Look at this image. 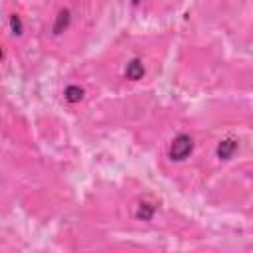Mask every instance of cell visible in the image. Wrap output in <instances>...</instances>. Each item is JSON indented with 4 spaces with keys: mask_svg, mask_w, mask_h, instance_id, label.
<instances>
[{
    "mask_svg": "<svg viewBox=\"0 0 253 253\" xmlns=\"http://www.w3.org/2000/svg\"><path fill=\"white\" fill-rule=\"evenodd\" d=\"M192 148H194L192 138H190L188 134H178V136L172 140L168 152H170V158H172V160H184V158L192 152Z\"/></svg>",
    "mask_w": 253,
    "mask_h": 253,
    "instance_id": "1",
    "label": "cell"
},
{
    "mask_svg": "<svg viewBox=\"0 0 253 253\" xmlns=\"http://www.w3.org/2000/svg\"><path fill=\"white\" fill-rule=\"evenodd\" d=\"M235 150H237V140H235V138H225V140H221V142L217 144V156L223 158V160L231 158V154H233Z\"/></svg>",
    "mask_w": 253,
    "mask_h": 253,
    "instance_id": "2",
    "label": "cell"
},
{
    "mask_svg": "<svg viewBox=\"0 0 253 253\" xmlns=\"http://www.w3.org/2000/svg\"><path fill=\"white\" fill-rule=\"evenodd\" d=\"M125 75H126V79H132V81H136V79H140V77L144 75V65H142L138 59H132V61L126 65V69H125Z\"/></svg>",
    "mask_w": 253,
    "mask_h": 253,
    "instance_id": "3",
    "label": "cell"
},
{
    "mask_svg": "<svg viewBox=\"0 0 253 253\" xmlns=\"http://www.w3.org/2000/svg\"><path fill=\"white\" fill-rule=\"evenodd\" d=\"M67 26H69V12H67V10H63V12H59V14H57V18H55L53 32H55V34H61Z\"/></svg>",
    "mask_w": 253,
    "mask_h": 253,
    "instance_id": "4",
    "label": "cell"
},
{
    "mask_svg": "<svg viewBox=\"0 0 253 253\" xmlns=\"http://www.w3.org/2000/svg\"><path fill=\"white\" fill-rule=\"evenodd\" d=\"M152 215H154V206H150V204H140L138 206V210H136V217L138 219L148 221Z\"/></svg>",
    "mask_w": 253,
    "mask_h": 253,
    "instance_id": "5",
    "label": "cell"
},
{
    "mask_svg": "<svg viewBox=\"0 0 253 253\" xmlns=\"http://www.w3.org/2000/svg\"><path fill=\"white\" fill-rule=\"evenodd\" d=\"M81 97H83V91H81L77 85H69V87L65 89V99H67L69 103H77V101H81Z\"/></svg>",
    "mask_w": 253,
    "mask_h": 253,
    "instance_id": "6",
    "label": "cell"
},
{
    "mask_svg": "<svg viewBox=\"0 0 253 253\" xmlns=\"http://www.w3.org/2000/svg\"><path fill=\"white\" fill-rule=\"evenodd\" d=\"M10 26H12V32L14 34H22V22H20V18L16 14L10 18Z\"/></svg>",
    "mask_w": 253,
    "mask_h": 253,
    "instance_id": "7",
    "label": "cell"
},
{
    "mask_svg": "<svg viewBox=\"0 0 253 253\" xmlns=\"http://www.w3.org/2000/svg\"><path fill=\"white\" fill-rule=\"evenodd\" d=\"M0 59H2V47H0Z\"/></svg>",
    "mask_w": 253,
    "mask_h": 253,
    "instance_id": "8",
    "label": "cell"
},
{
    "mask_svg": "<svg viewBox=\"0 0 253 253\" xmlns=\"http://www.w3.org/2000/svg\"><path fill=\"white\" fill-rule=\"evenodd\" d=\"M132 2H140V0H132Z\"/></svg>",
    "mask_w": 253,
    "mask_h": 253,
    "instance_id": "9",
    "label": "cell"
}]
</instances>
